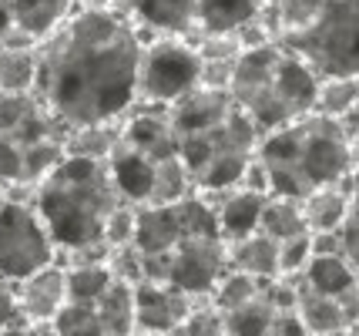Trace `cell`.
Returning a JSON list of instances; mask_svg holds the SVG:
<instances>
[{"label":"cell","instance_id":"obj_23","mask_svg":"<svg viewBox=\"0 0 359 336\" xmlns=\"http://www.w3.org/2000/svg\"><path fill=\"white\" fill-rule=\"evenodd\" d=\"M356 206V199L343 195L336 185H316L299 199V208H302V219H306V229L313 236H323V232H332L336 225L346 219V212Z\"/></svg>","mask_w":359,"mask_h":336},{"label":"cell","instance_id":"obj_46","mask_svg":"<svg viewBox=\"0 0 359 336\" xmlns=\"http://www.w3.org/2000/svg\"><path fill=\"white\" fill-rule=\"evenodd\" d=\"M135 336H172V333H135Z\"/></svg>","mask_w":359,"mask_h":336},{"label":"cell","instance_id":"obj_33","mask_svg":"<svg viewBox=\"0 0 359 336\" xmlns=\"http://www.w3.org/2000/svg\"><path fill=\"white\" fill-rule=\"evenodd\" d=\"M259 293H262V283H259V279H252V276H245V272L225 269L219 276V283L212 286V293H208V300H212L208 306H212L215 313H229V309H235V306L255 300Z\"/></svg>","mask_w":359,"mask_h":336},{"label":"cell","instance_id":"obj_31","mask_svg":"<svg viewBox=\"0 0 359 336\" xmlns=\"http://www.w3.org/2000/svg\"><path fill=\"white\" fill-rule=\"evenodd\" d=\"M61 159H64V135H47L41 142L20 145V161H24L20 185H24V189H34L41 178H47L57 168Z\"/></svg>","mask_w":359,"mask_h":336},{"label":"cell","instance_id":"obj_32","mask_svg":"<svg viewBox=\"0 0 359 336\" xmlns=\"http://www.w3.org/2000/svg\"><path fill=\"white\" fill-rule=\"evenodd\" d=\"M349 108H359V78H319L316 88V101H313V114L323 118H343Z\"/></svg>","mask_w":359,"mask_h":336},{"label":"cell","instance_id":"obj_41","mask_svg":"<svg viewBox=\"0 0 359 336\" xmlns=\"http://www.w3.org/2000/svg\"><path fill=\"white\" fill-rule=\"evenodd\" d=\"M20 323H24V316H20V306H17V289L14 283H7L0 276V330H11Z\"/></svg>","mask_w":359,"mask_h":336},{"label":"cell","instance_id":"obj_34","mask_svg":"<svg viewBox=\"0 0 359 336\" xmlns=\"http://www.w3.org/2000/svg\"><path fill=\"white\" fill-rule=\"evenodd\" d=\"M47 330L50 336H104L101 316L91 303H64Z\"/></svg>","mask_w":359,"mask_h":336},{"label":"cell","instance_id":"obj_35","mask_svg":"<svg viewBox=\"0 0 359 336\" xmlns=\"http://www.w3.org/2000/svg\"><path fill=\"white\" fill-rule=\"evenodd\" d=\"M329 0H266V7L272 11V20L279 34H292L302 31L306 24H313L316 17L323 14Z\"/></svg>","mask_w":359,"mask_h":336},{"label":"cell","instance_id":"obj_44","mask_svg":"<svg viewBox=\"0 0 359 336\" xmlns=\"http://www.w3.org/2000/svg\"><path fill=\"white\" fill-rule=\"evenodd\" d=\"M114 0H74V7H111Z\"/></svg>","mask_w":359,"mask_h":336},{"label":"cell","instance_id":"obj_36","mask_svg":"<svg viewBox=\"0 0 359 336\" xmlns=\"http://www.w3.org/2000/svg\"><path fill=\"white\" fill-rule=\"evenodd\" d=\"M135 212H138V206H131V202H118V206L108 212V219H104V232H101L104 253H108V249L131 246V239H135Z\"/></svg>","mask_w":359,"mask_h":336},{"label":"cell","instance_id":"obj_24","mask_svg":"<svg viewBox=\"0 0 359 336\" xmlns=\"http://www.w3.org/2000/svg\"><path fill=\"white\" fill-rule=\"evenodd\" d=\"M37 81V44H0V95H27Z\"/></svg>","mask_w":359,"mask_h":336},{"label":"cell","instance_id":"obj_6","mask_svg":"<svg viewBox=\"0 0 359 336\" xmlns=\"http://www.w3.org/2000/svg\"><path fill=\"white\" fill-rule=\"evenodd\" d=\"M296 145V172L306 189L316 185H336L339 178L356 172V142H349L339 121L323 114H302Z\"/></svg>","mask_w":359,"mask_h":336},{"label":"cell","instance_id":"obj_37","mask_svg":"<svg viewBox=\"0 0 359 336\" xmlns=\"http://www.w3.org/2000/svg\"><path fill=\"white\" fill-rule=\"evenodd\" d=\"M309 259H313V232H302V236L279 242V276L299 279Z\"/></svg>","mask_w":359,"mask_h":336},{"label":"cell","instance_id":"obj_40","mask_svg":"<svg viewBox=\"0 0 359 336\" xmlns=\"http://www.w3.org/2000/svg\"><path fill=\"white\" fill-rule=\"evenodd\" d=\"M172 336H222V326H219V313L212 306H195L188 313V320L175 330Z\"/></svg>","mask_w":359,"mask_h":336},{"label":"cell","instance_id":"obj_39","mask_svg":"<svg viewBox=\"0 0 359 336\" xmlns=\"http://www.w3.org/2000/svg\"><path fill=\"white\" fill-rule=\"evenodd\" d=\"M24 161H20V145L14 138H0V189H24Z\"/></svg>","mask_w":359,"mask_h":336},{"label":"cell","instance_id":"obj_25","mask_svg":"<svg viewBox=\"0 0 359 336\" xmlns=\"http://www.w3.org/2000/svg\"><path fill=\"white\" fill-rule=\"evenodd\" d=\"M114 283L104 256L101 259H74L71 266H64V293L67 303H97L101 293Z\"/></svg>","mask_w":359,"mask_h":336},{"label":"cell","instance_id":"obj_28","mask_svg":"<svg viewBox=\"0 0 359 336\" xmlns=\"http://www.w3.org/2000/svg\"><path fill=\"white\" fill-rule=\"evenodd\" d=\"M259 232H266L269 239L276 242H285L292 236L309 232L306 219H302V208H299V199L266 195V206H262V215H259Z\"/></svg>","mask_w":359,"mask_h":336},{"label":"cell","instance_id":"obj_30","mask_svg":"<svg viewBox=\"0 0 359 336\" xmlns=\"http://www.w3.org/2000/svg\"><path fill=\"white\" fill-rule=\"evenodd\" d=\"M114 145H118V121H111V125H81V128L64 131V155L108 161Z\"/></svg>","mask_w":359,"mask_h":336},{"label":"cell","instance_id":"obj_19","mask_svg":"<svg viewBox=\"0 0 359 336\" xmlns=\"http://www.w3.org/2000/svg\"><path fill=\"white\" fill-rule=\"evenodd\" d=\"M121 4L125 14L161 37H182L195 31V0H121Z\"/></svg>","mask_w":359,"mask_h":336},{"label":"cell","instance_id":"obj_14","mask_svg":"<svg viewBox=\"0 0 359 336\" xmlns=\"http://www.w3.org/2000/svg\"><path fill=\"white\" fill-rule=\"evenodd\" d=\"M316 88H319V78L313 71L302 65L296 54L279 51V61H276V71H272V91H276V98L282 101V108L289 112L292 121L313 112Z\"/></svg>","mask_w":359,"mask_h":336},{"label":"cell","instance_id":"obj_13","mask_svg":"<svg viewBox=\"0 0 359 336\" xmlns=\"http://www.w3.org/2000/svg\"><path fill=\"white\" fill-rule=\"evenodd\" d=\"M266 14V0H195V27L202 37H235Z\"/></svg>","mask_w":359,"mask_h":336},{"label":"cell","instance_id":"obj_8","mask_svg":"<svg viewBox=\"0 0 359 336\" xmlns=\"http://www.w3.org/2000/svg\"><path fill=\"white\" fill-rule=\"evenodd\" d=\"M232 108L235 101L225 88H205V84H198L185 98H178L175 105H168L165 114L172 121L175 135L185 138V135H202V131L219 128L222 121L232 114Z\"/></svg>","mask_w":359,"mask_h":336},{"label":"cell","instance_id":"obj_1","mask_svg":"<svg viewBox=\"0 0 359 336\" xmlns=\"http://www.w3.org/2000/svg\"><path fill=\"white\" fill-rule=\"evenodd\" d=\"M141 37L114 7H78L37 44L34 98L61 131L121 121L138 105Z\"/></svg>","mask_w":359,"mask_h":336},{"label":"cell","instance_id":"obj_4","mask_svg":"<svg viewBox=\"0 0 359 336\" xmlns=\"http://www.w3.org/2000/svg\"><path fill=\"white\" fill-rule=\"evenodd\" d=\"M54 259L57 249L34 206L0 189V276L7 283H20Z\"/></svg>","mask_w":359,"mask_h":336},{"label":"cell","instance_id":"obj_15","mask_svg":"<svg viewBox=\"0 0 359 336\" xmlns=\"http://www.w3.org/2000/svg\"><path fill=\"white\" fill-rule=\"evenodd\" d=\"M182 242V222L175 206H138L135 212V239L131 246L141 256H158L172 253Z\"/></svg>","mask_w":359,"mask_h":336},{"label":"cell","instance_id":"obj_3","mask_svg":"<svg viewBox=\"0 0 359 336\" xmlns=\"http://www.w3.org/2000/svg\"><path fill=\"white\" fill-rule=\"evenodd\" d=\"M359 0H329L323 14L302 31L282 34L279 48L296 54L316 78H349L359 74Z\"/></svg>","mask_w":359,"mask_h":336},{"label":"cell","instance_id":"obj_29","mask_svg":"<svg viewBox=\"0 0 359 336\" xmlns=\"http://www.w3.org/2000/svg\"><path fill=\"white\" fill-rule=\"evenodd\" d=\"M276 313V306L269 303L266 289L249 300V303L235 306L229 313H219V326H222V336H266V326Z\"/></svg>","mask_w":359,"mask_h":336},{"label":"cell","instance_id":"obj_5","mask_svg":"<svg viewBox=\"0 0 359 336\" xmlns=\"http://www.w3.org/2000/svg\"><path fill=\"white\" fill-rule=\"evenodd\" d=\"M198 84H202V58L191 44L178 41V37H161L155 44H141L138 101L168 108Z\"/></svg>","mask_w":359,"mask_h":336},{"label":"cell","instance_id":"obj_26","mask_svg":"<svg viewBox=\"0 0 359 336\" xmlns=\"http://www.w3.org/2000/svg\"><path fill=\"white\" fill-rule=\"evenodd\" d=\"M97 316H101V330L104 336H135L138 326H135V286L131 283H121L114 279L101 300L94 303Z\"/></svg>","mask_w":359,"mask_h":336},{"label":"cell","instance_id":"obj_20","mask_svg":"<svg viewBox=\"0 0 359 336\" xmlns=\"http://www.w3.org/2000/svg\"><path fill=\"white\" fill-rule=\"evenodd\" d=\"M17 34L31 44H41L74 14V0H11Z\"/></svg>","mask_w":359,"mask_h":336},{"label":"cell","instance_id":"obj_10","mask_svg":"<svg viewBox=\"0 0 359 336\" xmlns=\"http://www.w3.org/2000/svg\"><path fill=\"white\" fill-rule=\"evenodd\" d=\"M17 289V306L27 326H50V320L57 316V309L67 303L64 293V266L47 262L41 269H34L31 276H24Z\"/></svg>","mask_w":359,"mask_h":336},{"label":"cell","instance_id":"obj_16","mask_svg":"<svg viewBox=\"0 0 359 336\" xmlns=\"http://www.w3.org/2000/svg\"><path fill=\"white\" fill-rule=\"evenodd\" d=\"M151 172H155V161L148 155H141V152L125 148L121 142L114 145V152L108 155V175L121 202L144 206L148 192H151Z\"/></svg>","mask_w":359,"mask_h":336},{"label":"cell","instance_id":"obj_11","mask_svg":"<svg viewBox=\"0 0 359 336\" xmlns=\"http://www.w3.org/2000/svg\"><path fill=\"white\" fill-rule=\"evenodd\" d=\"M118 142L131 148V152H141L151 161L168 159V155H178V135L172 131V121L165 108H131V112L121 118V128H118Z\"/></svg>","mask_w":359,"mask_h":336},{"label":"cell","instance_id":"obj_18","mask_svg":"<svg viewBox=\"0 0 359 336\" xmlns=\"http://www.w3.org/2000/svg\"><path fill=\"white\" fill-rule=\"evenodd\" d=\"M292 313L296 320L302 323L306 336H332V333H343V330H356L349 326L343 313V303L339 296H323L316 289L302 286L296 279V303H292Z\"/></svg>","mask_w":359,"mask_h":336},{"label":"cell","instance_id":"obj_22","mask_svg":"<svg viewBox=\"0 0 359 336\" xmlns=\"http://www.w3.org/2000/svg\"><path fill=\"white\" fill-rule=\"evenodd\" d=\"M299 283L323 293V296H343L346 289L359 286L356 262L343 259L339 253H313V259L306 262V269L299 276Z\"/></svg>","mask_w":359,"mask_h":336},{"label":"cell","instance_id":"obj_38","mask_svg":"<svg viewBox=\"0 0 359 336\" xmlns=\"http://www.w3.org/2000/svg\"><path fill=\"white\" fill-rule=\"evenodd\" d=\"M332 246H336V253L343 259H349V262H356L359 259V212H356V206L346 212V219L332 232Z\"/></svg>","mask_w":359,"mask_h":336},{"label":"cell","instance_id":"obj_9","mask_svg":"<svg viewBox=\"0 0 359 336\" xmlns=\"http://www.w3.org/2000/svg\"><path fill=\"white\" fill-rule=\"evenodd\" d=\"M195 309V300L172 286L158 283H135V326L138 333H175L188 313Z\"/></svg>","mask_w":359,"mask_h":336},{"label":"cell","instance_id":"obj_17","mask_svg":"<svg viewBox=\"0 0 359 336\" xmlns=\"http://www.w3.org/2000/svg\"><path fill=\"white\" fill-rule=\"evenodd\" d=\"M225 262H229V269L245 272L259 283H269L279 276V242L255 229L242 239L225 242Z\"/></svg>","mask_w":359,"mask_h":336},{"label":"cell","instance_id":"obj_27","mask_svg":"<svg viewBox=\"0 0 359 336\" xmlns=\"http://www.w3.org/2000/svg\"><path fill=\"white\" fill-rule=\"evenodd\" d=\"M195 192V182H191V172L185 168V161L178 155H168V159L155 161V172H151V192H148V202L144 206H175L188 195Z\"/></svg>","mask_w":359,"mask_h":336},{"label":"cell","instance_id":"obj_21","mask_svg":"<svg viewBox=\"0 0 359 336\" xmlns=\"http://www.w3.org/2000/svg\"><path fill=\"white\" fill-rule=\"evenodd\" d=\"M266 206V195L249 192L242 185H235L229 192H222V202L215 206V222H219V236L225 242L242 239L259 229V215Z\"/></svg>","mask_w":359,"mask_h":336},{"label":"cell","instance_id":"obj_12","mask_svg":"<svg viewBox=\"0 0 359 336\" xmlns=\"http://www.w3.org/2000/svg\"><path fill=\"white\" fill-rule=\"evenodd\" d=\"M47 135H64L50 114L41 108V101L27 95H0V138H14L17 145L41 142Z\"/></svg>","mask_w":359,"mask_h":336},{"label":"cell","instance_id":"obj_45","mask_svg":"<svg viewBox=\"0 0 359 336\" xmlns=\"http://www.w3.org/2000/svg\"><path fill=\"white\" fill-rule=\"evenodd\" d=\"M332 336H356V330H343V333H332Z\"/></svg>","mask_w":359,"mask_h":336},{"label":"cell","instance_id":"obj_43","mask_svg":"<svg viewBox=\"0 0 359 336\" xmlns=\"http://www.w3.org/2000/svg\"><path fill=\"white\" fill-rule=\"evenodd\" d=\"M11 41H24V37L17 34L11 0H0V44H11ZM27 44H31V41H27Z\"/></svg>","mask_w":359,"mask_h":336},{"label":"cell","instance_id":"obj_7","mask_svg":"<svg viewBox=\"0 0 359 336\" xmlns=\"http://www.w3.org/2000/svg\"><path fill=\"white\" fill-rule=\"evenodd\" d=\"M229 269L225 262V239H182L168 253V286L185 293L188 300H205L219 276Z\"/></svg>","mask_w":359,"mask_h":336},{"label":"cell","instance_id":"obj_2","mask_svg":"<svg viewBox=\"0 0 359 336\" xmlns=\"http://www.w3.org/2000/svg\"><path fill=\"white\" fill-rule=\"evenodd\" d=\"M121 199L111 185L108 161L64 155L57 168L34 185V212L41 215L57 253L74 259L104 256V219Z\"/></svg>","mask_w":359,"mask_h":336},{"label":"cell","instance_id":"obj_42","mask_svg":"<svg viewBox=\"0 0 359 336\" xmlns=\"http://www.w3.org/2000/svg\"><path fill=\"white\" fill-rule=\"evenodd\" d=\"M266 336H306V330H302V323L296 320L292 309H276L266 326Z\"/></svg>","mask_w":359,"mask_h":336}]
</instances>
